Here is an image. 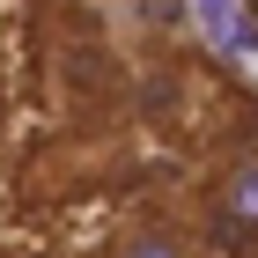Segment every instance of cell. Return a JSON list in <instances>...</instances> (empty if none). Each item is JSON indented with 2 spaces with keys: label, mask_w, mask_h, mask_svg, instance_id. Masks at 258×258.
I'll return each mask as SVG.
<instances>
[{
  "label": "cell",
  "mask_w": 258,
  "mask_h": 258,
  "mask_svg": "<svg viewBox=\"0 0 258 258\" xmlns=\"http://www.w3.org/2000/svg\"><path fill=\"white\" fill-rule=\"evenodd\" d=\"M214 207H221V236H243V243L258 236V148H251V155H236L229 170H221Z\"/></svg>",
  "instance_id": "1"
}]
</instances>
